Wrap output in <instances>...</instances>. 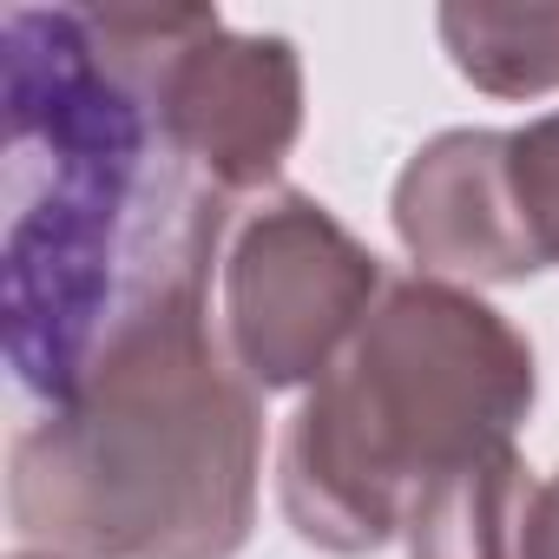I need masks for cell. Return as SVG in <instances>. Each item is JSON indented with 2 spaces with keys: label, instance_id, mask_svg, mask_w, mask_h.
Instances as JSON below:
<instances>
[{
  "label": "cell",
  "instance_id": "cell-2",
  "mask_svg": "<svg viewBox=\"0 0 559 559\" xmlns=\"http://www.w3.org/2000/svg\"><path fill=\"white\" fill-rule=\"evenodd\" d=\"M158 53L126 80L145 93L171 158H198L211 185H257L297 139V60L284 40H237L211 14H152Z\"/></svg>",
  "mask_w": 559,
  "mask_h": 559
},
{
  "label": "cell",
  "instance_id": "cell-6",
  "mask_svg": "<svg viewBox=\"0 0 559 559\" xmlns=\"http://www.w3.org/2000/svg\"><path fill=\"white\" fill-rule=\"evenodd\" d=\"M441 34L461 60L467 80L493 86V93H539V86H559V14L546 8H513V14H493V8H448L441 14Z\"/></svg>",
  "mask_w": 559,
  "mask_h": 559
},
{
  "label": "cell",
  "instance_id": "cell-1",
  "mask_svg": "<svg viewBox=\"0 0 559 559\" xmlns=\"http://www.w3.org/2000/svg\"><path fill=\"white\" fill-rule=\"evenodd\" d=\"M526 395L533 362L493 310L402 284L297 421L284 474L297 526L349 552L376 546L408 493L507 448Z\"/></svg>",
  "mask_w": 559,
  "mask_h": 559
},
{
  "label": "cell",
  "instance_id": "cell-5",
  "mask_svg": "<svg viewBox=\"0 0 559 559\" xmlns=\"http://www.w3.org/2000/svg\"><path fill=\"white\" fill-rule=\"evenodd\" d=\"M526 513L520 461L487 448L415 500V559H526Z\"/></svg>",
  "mask_w": 559,
  "mask_h": 559
},
{
  "label": "cell",
  "instance_id": "cell-4",
  "mask_svg": "<svg viewBox=\"0 0 559 559\" xmlns=\"http://www.w3.org/2000/svg\"><path fill=\"white\" fill-rule=\"evenodd\" d=\"M395 211H402V237L441 270H474V276L533 270L520 204H513L507 139L493 132H454L428 145L408 165Z\"/></svg>",
  "mask_w": 559,
  "mask_h": 559
},
{
  "label": "cell",
  "instance_id": "cell-3",
  "mask_svg": "<svg viewBox=\"0 0 559 559\" xmlns=\"http://www.w3.org/2000/svg\"><path fill=\"white\" fill-rule=\"evenodd\" d=\"M376 290V257H362L317 204L284 198L263 211L230 257V330L263 382L310 376L330 343L356 323Z\"/></svg>",
  "mask_w": 559,
  "mask_h": 559
},
{
  "label": "cell",
  "instance_id": "cell-7",
  "mask_svg": "<svg viewBox=\"0 0 559 559\" xmlns=\"http://www.w3.org/2000/svg\"><path fill=\"white\" fill-rule=\"evenodd\" d=\"M526 559H559V480L526 513Z\"/></svg>",
  "mask_w": 559,
  "mask_h": 559
}]
</instances>
